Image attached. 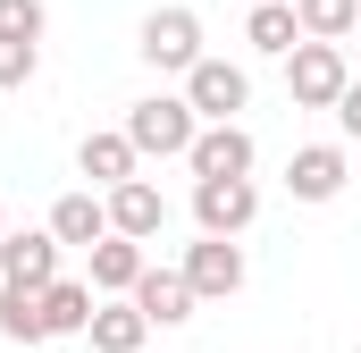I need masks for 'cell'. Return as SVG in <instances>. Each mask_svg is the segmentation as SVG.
<instances>
[{"instance_id": "obj_5", "label": "cell", "mask_w": 361, "mask_h": 353, "mask_svg": "<svg viewBox=\"0 0 361 353\" xmlns=\"http://www.w3.org/2000/svg\"><path fill=\"white\" fill-rule=\"evenodd\" d=\"M252 160L261 152H252V135L235 118H202V135L185 143V169L193 176H252Z\"/></svg>"}, {"instance_id": "obj_2", "label": "cell", "mask_w": 361, "mask_h": 353, "mask_svg": "<svg viewBox=\"0 0 361 353\" xmlns=\"http://www.w3.org/2000/svg\"><path fill=\"white\" fill-rule=\"evenodd\" d=\"M126 135H135V152H143V160H185V143L202 135V118H193V101H185V92H152V101H135V109H126Z\"/></svg>"}, {"instance_id": "obj_23", "label": "cell", "mask_w": 361, "mask_h": 353, "mask_svg": "<svg viewBox=\"0 0 361 353\" xmlns=\"http://www.w3.org/2000/svg\"><path fill=\"white\" fill-rule=\"evenodd\" d=\"M0 236H8V210H0Z\"/></svg>"}, {"instance_id": "obj_8", "label": "cell", "mask_w": 361, "mask_h": 353, "mask_svg": "<svg viewBox=\"0 0 361 353\" xmlns=\"http://www.w3.org/2000/svg\"><path fill=\"white\" fill-rule=\"evenodd\" d=\"M345 176H353L345 143H302V152L286 160V193H294V202H336Z\"/></svg>"}, {"instance_id": "obj_13", "label": "cell", "mask_w": 361, "mask_h": 353, "mask_svg": "<svg viewBox=\"0 0 361 353\" xmlns=\"http://www.w3.org/2000/svg\"><path fill=\"white\" fill-rule=\"evenodd\" d=\"M51 236L92 253V244L109 236V193H59V202H51Z\"/></svg>"}, {"instance_id": "obj_20", "label": "cell", "mask_w": 361, "mask_h": 353, "mask_svg": "<svg viewBox=\"0 0 361 353\" xmlns=\"http://www.w3.org/2000/svg\"><path fill=\"white\" fill-rule=\"evenodd\" d=\"M42 25H51L42 0H0V42H42Z\"/></svg>"}, {"instance_id": "obj_18", "label": "cell", "mask_w": 361, "mask_h": 353, "mask_svg": "<svg viewBox=\"0 0 361 353\" xmlns=\"http://www.w3.org/2000/svg\"><path fill=\"white\" fill-rule=\"evenodd\" d=\"M0 337H8V345H42V337H51V328H42V286H17V277L0 286Z\"/></svg>"}, {"instance_id": "obj_3", "label": "cell", "mask_w": 361, "mask_h": 353, "mask_svg": "<svg viewBox=\"0 0 361 353\" xmlns=\"http://www.w3.org/2000/svg\"><path fill=\"white\" fill-rule=\"evenodd\" d=\"M261 219V185L252 176H193V227L202 236H244Z\"/></svg>"}, {"instance_id": "obj_9", "label": "cell", "mask_w": 361, "mask_h": 353, "mask_svg": "<svg viewBox=\"0 0 361 353\" xmlns=\"http://www.w3.org/2000/svg\"><path fill=\"white\" fill-rule=\"evenodd\" d=\"M59 236L51 227H17V236H0V277H17V286H51L59 277Z\"/></svg>"}, {"instance_id": "obj_12", "label": "cell", "mask_w": 361, "mask_h": 353, "mask_svg": "<svg viewBox=\"0 0 361 353\" xmlns=\"http://www.w3.org/2000/svg\"><path fill=\"white\" fill-rule=\"evenodd\" d=\"M135 303H143V320H152V328H177V320H193V303H202V294H193V277H185V269H143V277H135Z\"/></svg>"}, {"instance_id": "obj_16", "label": "cell", "mask_w": 361, "mask_h": 353, "mask_svg": "<svg viewBox=\"0 0 361 353\" xmlns=\"http://www.w3.org/2000/svg\"><path fill=\"white\" fill-rule=\"evenodd\" d=\"M85 320H92V277H51L42 286V328L51 337H85Z\"/></svg>"}, {"instance_id": "obj_19", "label": "cell", "mask_w": 361, "mask_h": 353, "mask_svg": "<svg viewBox=\"0 0 361 353\" xmlns=\"http://www.w3.org/2000/svg\"><path fill=\"white\" fill-rule=\"evenodd\" d=\"M294 17H302L311 42H345V34L361 25V0H294Z\"/></svg>"}, {"instance_id": "obj_15", "label": "cell", "mask_w": 361, "mask_h": 353, "mask_svg": "<svg viewBox=\"0 0 361 353\" xmlns=\"http://www.w3.org/2000/svg\"><path fill=\"white\" fill-rule=\"evenodd\" d=\"M76 169H85L92 185H126V176L143 169V152H135V135L118 126V135H85V143H76Z\"/></svg>"}, {"instance_id": "obj_22", "label": "cell", "mask_w": 361, "mask_h": 353, "mask_svg": "<svg viewBox=\"0 0 361 353\" xmlns=\"http://www.w3.org/2000/svg\"><path fill=\"white\" fill-rule=\"evenodd\" d=\"M336 126H345V143H361V76L336 92Z\"/></svg>"}, {"instance_id": "obj_4", "label": "cell", "mask_w": 361, "mask_h": 353, "mask_svg": "<svg viewBox=\"0 0 361 353\" xmlns=\"http://www.w3.org/2000/svg\"><path fill=\"white\" fill-rule=\"evenodd\" d=\"M135 51H143L160 76H185V68L202 59V17H193V8H152L143 34H135Z\"/></svg>"}, {"instance_id": "obj_14", "label": "cell", "mask_w": 361, "mask_h": 353, "mask_svg": "<svg viewBox=\"0 0 361 353\" xmlns=\"http://www.w3.org/2000/svg\"><path fill=\"white\" fill-rule=\"evenodd\" d=\"M143 269H152V261H143V244L109 227V236L92 244V294H135V277H143Z\"/></svg>"}, {"instance_id": "obj_10", "label": "cell", "mask_w": 361, "mask_h": 353, "mask_svg": "<svg viewBox=\"0 0 361 353\" xmlns=\"http://www.w3.org/2000/svg\"><path fill=\"white\" fill-rule=\"evenodd\" d=\"M109 227H118V236H135V244H152V236L169 227V202H160V185H152V176H126V185H109Z\"/></svg>"}, {"instance_id": "obj_7", "label": "cell", "mask_w": 361, "mask_h": 353, "mask_svg": "<svg viewBox=\"0 0 361 353\" xmlns=\"http://www.w3.org/2000/svg\"><path fill=\"white\" fill-rule=\"evenodd\" d=\"M185 277H193L202 303H227V294L244 286V244H235V236H202V244H185Z\"/></svg>"}, {"instance_id": "obj_25", "label": "cell", "mask_w": 361, "mask_h": 353, "mask_svg": "<svg viewBox=\"0 0 361 353\" xmlns=\"http://www.w3.org/2000/svg\"><path fill=\"white\" fill-rule=\"evenodd\" d=\"M353 353H361V345H353Z\"/></svg>"}, {"instance_id": "obj_17", "label": "cell", "mask_w": 361, "mask_h": 353, "mask_svg": "<svg viewBox=\"0 0 361 353\" xmlns=\"http://www.w3.org/2000/svg\"><path fill=\"white\" fill-rule=\"evenodd\" d=\"M244 42H252V51H269V59H286V51L302 42V17H294V0H252V17H244Z\"/></svg>"}, {"instance_id": "obj_6", "label": "cell", "mask_w": 361, "mask_h": 353, "mask_svg": "<svg viewBox=\"0 0 361 353\" xmlns=\"http://www.w3.org/2000/svg\"><path fill=\"white\" fill-rule=\"evenodd\" d=\"M185 101H193V118H235V109L252 101V76H244L235 59H210V51H202V59L185 68Z\"/></svg>"}, {"instance_id": "obj_1", "label": "cell", "mask_w": 361, "mask_h": 353, "mask_svg": "<svg viewBox=\"0 0 361 353\" xmlns=\"http://www.w3.org/2000/svg\"><path fill=\"white\" fill-rule=\"evenodd\" d=\"M353 85V59H345V42H294L286 51V92H294V109H336V92Z\"/></svg>"}, {"instance_id": "obj_24", "label": "cell", "mask_w": 361, "mask_h": 353, "mask_svg": "<svg viewBox=\"0 0 361 353\" xmlns=\"http://www.w3.org/2000/svg\"><path fill=\"white\" fill-rule=\"evenodd\" d=\"M143 353H152V345H143Z\"/></svg>"}, {"instance_id": "obj_11", "label": "cell", "mask_w": 361, "mask_h": 353, "mask_svg": "<svg viewBox=\"0 0 361 353\" xmlns=\"http://www.w3.org/2000/svg\"><path fill=\"white\" fill-rule=\"evenodd\" d=\"M85 337H92V353H143V345H152V320H143L135 294H118V303H92Z\"/></svg>"}, {"instance_id": "obj_21", "label": "cell", "mask_w": 361, "mask_h": 353, "mask_svg": "<svg viewBox=\"0 0 361 353\" xmlns=\"http://www.w3.org/2000/svg\"><path fill=\"white\" fill-rule=\"evenodd\" d=\"M42 68V42H0V92H25Z\"/></svg>"}]
</instances>
